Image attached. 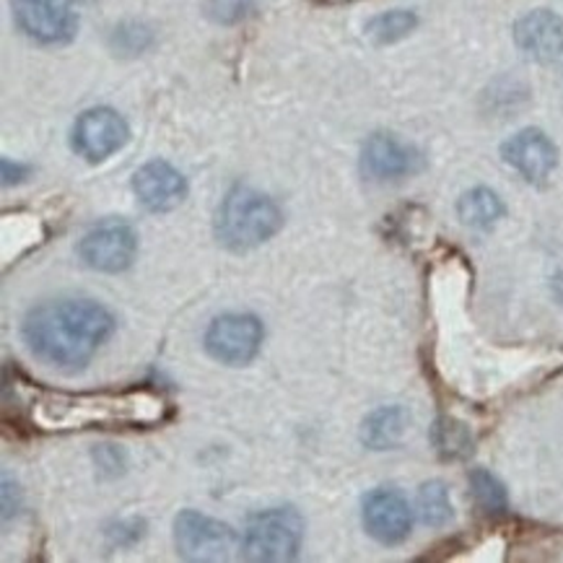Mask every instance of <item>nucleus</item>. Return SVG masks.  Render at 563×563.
Listing matches in <instances>:
<instances>
[{"label": "nucleus", "mask_w": 563, "mask_h": 563, "mask_svg": "<svg viewBox=\"0 0 563 563\" xmlns=\"http://www.w3.org/2000/svg\"><path fill=\"white\" fill-rule=\"evenodd\" d=\"M114 317L91 299H55L24 317L21 335L42 364L81 372L114 333Z\"/></svg>", "instance_id": "obj_1"}, {"label": "nucleus", "mask_w": 563, "mask_h": 563, "mask_svg": "<svg viewBox=\"0 0 563 563\" xmlns=\"http://www.w3.org/2000/svg\"><path fill=\"white\" fill-rule=\"evenodd\" d=\"M164 400L151 389L102 395H47L40 402L42 423L53 429H89V426H143L162 421Z\"/></svg>", "instance_id": "obj_2"}, {"label": "nucleus", "mask_w": 563, "mask_h": 563, "mask_svg": "<svg viewBox=\"0 0 563 563\" xmlns=\"http://www.w3.org/2000/svg\"><path fill=\"white\" fill-rule=\"evenodd\" d=\"M284 227V213L268 195L236 185L216 216V236L231 252H247L268 242Z\"/></svg>", "instance_id": "obj_3"}, {"label": "nucleus", "mask_w": 563, "mask_h": 563, "mask_svg": "<svg viewBox=\"0 0 563 563\" xmlns=\"http://www.w3.org/2000/svg\"><path fill=\"white\" fill-rule=\"evenodd\" d=\"M305 540V519L294 507L255 511L244 525L242 555L247 561H291Z\"/></svg>", "instance_id": "obj_4"}, {"label": "nucleus", "mask_w": 563, "mask_h": 563, "mask_svg": "<svg viewBox=\"0 0 563 563\" xmlns=\"http://www.w3.org/2000/svg\"><path fill=\"white\" fill-rule=\"evenodd\" d=\"M13 19L40 45H68L78 32V0H11Z\"/></svg>", "instance_id": "obj_5"}, {"label": "nucleus", "mask_w": 563, "mask_h": 563, "mask_svg": "<svg viewBox=\"0 0 563 563\" xmlns=\"http://www.w3.org/2000/svg\"><path fill=\"white\" fill-rule=\"evenodd\" d=\"M263 322L255 314L229 312L216 317L206 330L208 356L227 366H244L260 353L263 345Z\"/></svg>", "instance_id": "obj_6"}, {"label": "nucleus", "mask_w": 563, "mask_h": 563, "mask_svg": "<svg viewBox=\"0 0 563 563\" xmlns=\"http://www.w3.org/2000/svg\"><path fill=\"white\" fill-rule=\"evenodd\" d=\"M175 543L177 553L187 561H227L236 536L219 519L185 509L175 519Z\"/></svg>", "instance_id": "obj_7"}, {"label": "nucleus", "mask_w": 563, "mask_h": 563, "mask_svg": "<svg viewBox=\"0 0 563 563\" xmlns=\"http://www.w3.org/2000/svg\"><path fill=\"white\" fill-rule=\"evenodd\" d=\"M139 252V234L125 221H107L84 234L78 257L86 268L99 273H122L133 265Z\"/></svg>", "instance_id": "obj_8"}, {"label": "nucleus", "mask_w": 563, "mask_h": 563, "mask_svg": "<svg viewBox=\"0 0 563 563\" xmlns=\"http://www.w3.org/2000/svg\"><path fill=\"white\" fill-rule=\"evenodd\" d=\"M130 139V128L122 114L110 107H93L86 110L74 125V148L86 162H107L112 154L125 146Z\"/></svg>", "instance_id": "obj_9"}, {"label": "nucleus", "mask_w": 563, "mask_h": 563, "mask_svg": "<svg viewBox=\"0 0 563 563\" xmlns=\"http://www.w3.org/2000/svg\"><path fill=\"white\" fill-rule=\"evenodd\" d=\"M361 169L374 183H395L423 169L421 151L393 133H374L361 151Z\"/></svg>", "instance_id": "obj_10"}, {"label": "nucleus", "mask_w": 563, "mask_h": 563, "mask_svg": "<svg viewBox=\"0 0 563 563\" xmlns=\"http://www.w3.org/2000/svg\"><path fill=\"white\" fill-rule=\"evenodd\" d=\"M501 156L530 185H545L559 167V148L538 128H525L504 141Z\"/></svg>", "instance_id": "obj_11"}, {"label": "nucleus", "mask_w": 563, "mask_h": 563, "mask_svg": "<svg viewBox=\"0 0 563 563\" xmlns=\"http://www.w3.org/2000/svg\"><path fill=\"white\" fill-rule=\"evenodd\" d=\"M364 527L382 545H400L413 527V509L395 488H377L364 499Z\"/></svg>", "instance_id": "obj_12"}, {"label": "nucleus", "mask_w": 563, "mask_h": 563, "mask_svg": "<svg viewBox=\"0 0 563 563\" xmlns=\"http://www.w3.org/2000/svg\"><path fill=\"white\" fill-rule=\"evenodd\" d=\"M135 198L143 208L154 213H164L177 208L187 195V183L169 162H148L133 177Z\"/></svg>", "instance_id": "obj_13"}, {"label": "nucleus", "mask_w": 563, "mask_h": 563, "mask_svg": "<svg viewBox=\"0 0 563 563\" xmlns=\"http://www.w3.org/2000/svg\"><path fill=\"white\" fill-rule=\"evenodd\" d=\"M515 42L532 60H559L563 55V16L548 9L525 13L515 24Z\"/></svg>", "instance_id": "obj_14"}, {"label": "nucleus", "mask_w": 563, "mask_h": 563, "mask_svg": "<svg viewBox=\"0 0 563 563\" xmlns=\"http://www.w3.org/2000/svg\"><path fill=\"white\" fill-rule=\"evenodd\" d=\"M507 213L504 200L490 187H473L457 200V216L465 227L486 231L496 227Z\"/></svg>", "instance_id": "obj_15"}, {"label": "nucleus", "mask_w": 563, "mask_h": 563, "mask_svg": "<svg viewBox=\"0 0 563 563\" xmlns=\"http://www.w3.org/2000/svg\"><path fill=\"white\" fill-rule=\"evenodd\" d=\"M406 423L408 416L400 406L379 408L361 426V439L369 450H393L406 434Z\"/></svg>", "instance_id": "obj_16"}, {"label": "nucleus", "mask_w": 563, "mask_h": 563, "mask_svg": "<svg viewBox=\"0 0 563 563\" xmlns=\"http://www.w3.org/2000/svg\"><path fill=\"white\" fill-rule=\"evenodd\" d=\"M431 442L444 460H465L473 452L471 429L450 416L437 418L434 429H431Z\"/></svg>", "instance_id": "obj_17"}, {"label": "nucleus", "mask_w": 563, "mask_h": 563, "mask_svg": "<svg viewBox=\"0 0 563 563\" xmlns=\"http://www.w3.org/2000/svg\"><path fill=\"white\" fill-rule=\"evenodd\" d=\"M418 517H421L423 525L429 527H444L452 522L454 509L450 501V490L442 481H429L423 483L421 490H418Z\"/></svg>", "instance_id": "obj_18"}, {"label": "nucleus", "mask_w": 563, "mask_h": 563, "mask_svg": "<svg viewBox=\"0 0 563 563\" xmlns=\"http://www.w3.org/2000/svg\"><path fill=\"white\" fill-rule=\"evenodd\" d=\"M471 494L481 511H486L490 517L504 515V511L509 509L507 488H504V483L496 478L494 473H488L486 467H475L471 473Z\"/></svg>", "instance_id": "obj_19"}, {"label": "nucleus", "mask_w": 563, "mask_h": 563, "mask_svg": "<svg viewBox=\"0 0 563 563\" xmlns=\"http://www.w3.org/2000/svg\"><path fill=\"white\" fill-rule=\"evenodd\" d=\"M416 26H418V16L413 11L397 9V11H387V13H379V16H374L369 21V26H366V34H369L372 42H377V45H395V42L406 40Z\"/></svg>", "instance_id": "obj_20"}, {"label": "nucleus", "mask_w": 563, "mask_h": 563, "mask_svg": "<svg viewBox=\"0 0 563 563\" xmlns=\"http://www.w3.org/2000/svg\"><path fill=\"white\" fill-rule=\"evenodd\" d=\"M143 532H146V522L143 519H122L112 527V530H107V536H110V543L118 545V548H128L133 543H139L143 538Z\"/></svg>", "instance_id": "obj_21"}, {"label": "nucleus", "mask_w": 563, "mask_h": 563, "mask_svg": "<svg viewBox=\"0 0 563 563\" xmlns=\"http://www.w3.org/2000/svg\"><path fill=\"white\" fill-rule=\"evenodd\" d=\"M114 40L120 42V47H128L130 53H139L151 42V34L139 24H128L120 26V32H114Z\"/></svg>", "instance_id": "obj_22"}, {"label": "nucleus", "mask_w": 563, "mask_h": 563, "mask_svg": "<svg viewBox=\"0 0 563 563\" xmlns=\"http://www.w3.org/2000/svg\"><path fill=\"white\" fill-rule=\"evenodd\" d=\"M211 9L216 19L221 21H234L244 16V9H247V0H211Z\"/></svg>", "instance_id": "obj_23"}, {"label": "nucleus", "mask_w": 563, "mask_h": 563, "mask_svg": "<svg viewBox=\"0 0 563 563\" xmlns=\"http://www.w3.org/2000/svg\"><path fill=\"white\" fill-rule=\"evenodd\" d=\"M29 175V167H21V164H11L9 158H3V183L16 185Z\"/></svg>", "instance_id": "obj_24"}]
</instances>
